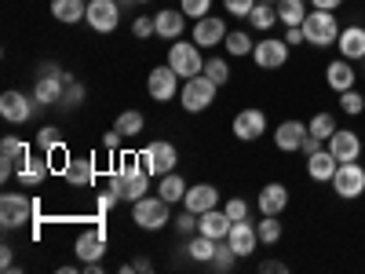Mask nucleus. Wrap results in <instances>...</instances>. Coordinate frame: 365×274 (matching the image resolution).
Instances as JSON below:
<instances>
[{
  "mask_svg": "<svg viewBox=\"0 0 365 274\" xmlns=\"http://www.w3.org/2000/svg\"><path fill=\"white\" fill-rule=\"evenodd\" d=\"M234 220L227 216V208H208L197 216V234H208V238H216V241H227Z\"/></svg>",
  "mask_w": 365,
  "mask_h": 274,
  "instance_id": "5701e85b",
  "label": "nucleus"
},
{
  "mask_svg": "<svg viewBox=\"0 0 365 274\" xmlns=\"http://www.w3.org/2000/svg\"><path fill=\"white\" fill-rule=\"evenodd\" d=\"M179 11L197 22V19H205L212 11V0H179Z\"/></svg>",
  "mask_w": 365,
  "mask_h": 274,
  "instance_id": "a19ab883",
  "label": "nucleus"
},
{
  "mask_svg": "<svg viewBox=\"0 0 365 274\" xmlns=\"http://www.w3.org/2000/svg\"><path fill=\"white\" fill-rule=\"evenodd\" d=\"M84 22L96 29V34H113V29L120 26V4L117 0H88Z\"/></svg>",
  "mask_w": 365,
  "mask_h": 274,
  "instance_id": "f8f14e48",
  "label": "nucleus"
},
{
  "mask_svg": "<svg viewBox=\"0 0 365 274\" xmlns=\"http://www.w3.org/2000/svg\"><path fill=\"white\" fill-rule=\"evenodd\" d=\"M179 73L165 63V66H154L150 70V77H146V91H150V99L154 103H168V99H175L179 96Z\"/></svg>",
  "mask_w": 365,
  "mask_h": 274,
  "instance_id": "9b49d317",
  "label": "nucleus"
},
{
  "mask_svg": "<svg viewBox=\"0 0 365 274\" xmlns=\"http://www.w3.org/2000/svg\"><path fill=\"white\" fill-rule=\"evenodd\" d=\"M132 270H143V274H150V270H154V263H150L146 256H139V260L132 263Z\"/></svg>",
  "mask_w": 365,
  "mask_h": 274,
  "instance_id": "5fc2aeb1",
  "label": "nucleus"
},
{
  "mask_svg": "<svg viewBox=\"0 0 365 274\" xmlns=\"http://www.w3.org/2000/svg\"><path fill=\"white\" fill-rule=\"evenodd\" d=\"M340 110H344L347 117H361V113H365V96H361L358 88L340 91Z\"/></svg>",
  "mask_w": 365,
  "mask_h": 274,
  "instance_id": "58836bf2",
  "label": "nucleus"
},
{
  "mask_svg": "<svg viewBox=\"0 0 365 274\" xmlns=\"http://www.w3.org/2000/svg\"><path fill=\"white\" fill-rule=\"evenodd\" d=\"M259 270H263V274H285L289 267H285L282 260H267V263H259Z\"/></svg>",
  "mask_w": 365,
  "mask_h": 274,
  "instance_id": "3c124183",
  "label": "nucleus"
},
{
  "mask_svg": "<svg viewBox=\"0 0 365 274\" xmlns=\"http://www.w3.org/2000/svg\"><path fill=\"white\" fill-rule=\"evenodd\" d=\"M249 22L259 29V34H270V29L278 26L282 19H278V8H274V4H267V0H256V8H252Z\"/></svg>",
  "mask_w": 365,
  "mask_h": 274,
  "instance_id": "473e14b6",
  "label": "nucleus"
},
{
  "mask_svg": "<svg viewBox=\"0 0 365 274\" xmlns=\"http://www.w3.org/2000/svg\"><path fill=\"white\" fill-rule=\"evenodd\" d=\"M234 136L241 139V143H256V139H263V132H267V113L263 110H256V106H245L237 117H234Z\"/></svg>",
  "mask_w": 365,
  "mask_h": 274,
  "instance_id": "dca6fc26",
  "label": "nucleus"
},
{
  "mask_svg": "<svg viewBox=\"0 0 365 274\" xmlns=\"http://www.w3.org/2000/svg\"><path fill=\"white\" fill-rule=\"evenodd\" d=\"M182 208L190 212H208V208H220V191L212 183H197V187H187V198H182Z\"/></svg>",
  "mask_w": 365,
  "mask_h": 274,
  "instance_id": "a878e982",
  "label": "nucleus"
},
{
  "mask_svg": "<svg viewBox=\"0 0 365 274\" xmlns=\"http://www.w3.org/2000/svg\"><path fill=\"white\" fill-rule=\"evenodd\" d=\"M241 256L230 249V241H223V245H216V253H212V260H208V267L216 270V274H227V270H234V263H237Z\"/></svg>",
  "mask_w": 365,
  "mask_h": 274,
  "instance_id": "e433bc0d",
  "label": "nucleus"
},
{
  "mask_svg": "<svg viewBox=\"0 0 365 274\" xmlns=\"http://www.w3.org/2000/svg\"><path fill=\"white\" fill-rule=\"evenodd\" d=\"M285 41H289V48L307 44V34H303V26H285Z\"/></svg>",
  "mask_w": 365,
  "mask_h": 274,
  "instance_id": "09e8293b",
  "label": "nucleus"
},
{
  "mask_svg": "<svg viewBox=\"0 0 365 274\" xmlns=\"http://www.w3.org/2000/svg\"><path fill=\"white\" fill-rule=\"evenodd\" d=\"M307 125L296 117H285L278 128H274V146L282 150V154H296V150H303V143H307Z\"/></svg>",
  "mask_w": 365,
  "mask_h": 274,
  "instance_id": "2eb2a0df",
  "label": "nucleus"
},
{
  "mask_svg": "<svg viewBox=\"0 0 365 274\" xmlns=\"http://www.w3.org/2000/svg\"><path fill=\"white\" fill-rule=\"evenodd\" d=\"M63 179H66V187H81V191L91 187L96 183V158H70Z\"/></svg>",
  "mask_w": 365,
  "mask_h": 274,
  "instance_id": "cd10ccee",
  "label": "nucleus"
},
{
  "mask_svg": "<svg viewBox=\"0 0 365 274\" xmlns=\"http://www.w3.org/2000/svg\"><path fill=\"white\" fill-rule=\"evenodd\" d=\"M336 168H340V161L329 154V146L322 150H314V154H307V176L314 179V183H332V176H336Z\"/></svg>",
  "mask_w": 365,
  "mask_h": 274,
  "instance_id": "bb28decb",
  "label": "nucleus"
},
{
  "mask_svg": "<svg viewBox=\"0 0 365 274\" xmlns=\"http://www.w3.org/2000/svg\"><path fill=\"white\" fill-rule=\"evenodd\" d=\"M303 34H307V44H314V48H332L340 41V22H336L332 11L314 8V11H307V19H303Z\"/></svg>",
  "mask_w": 365,
  "mask_h": 274,
  "instance_id": "20e7f679",
  "label": "nucleus"
},
{
  "mask_svg": "<svg viewBox=\"0 0 365 274\" xmlns=\"http://www.w3.org/2000/svg\"><path fill=\"white\" fill-rule=\"evenodd\" d=\"M168 220H172V205L158 194V198H139V201H132V223L139 227V230H161V227H168Z\"/></svg>",
  "mask_w": 365,
  "mask_h": 274,
  "instance_id": "7ed1b4c3",
  "label": "nucleus"
},
{
  "mask_svg": "<svg viewBox=\"0 0 365 274\" xmlns=\"http://www.w3.org/2000/svg\"><path fill=\"white\" fill-rule=\"evenodd\" d=\"M168 66L187 81V77H197V73H205V59H201V48L194 44V41H175L172 48H168Z\"/></svg>",
  "mask_w": 365,
  "mask_h": 274,
  "instance_id": "39448f33",
  "label": "nucleus"
},
{
  "mask_svg": "<svg viewBox=\"0 0 365 274\" xmlns=\"http://www.w3.org/2000/svg\"><path fill=\"white\" fill-rule=\"evenodd\" d=\"M361 63H365V59H361Z\"/></svg>",
  "mask_w": 365,
  "mask_h": 274,
  "instance_id": "680f3d73",
  "label": "nucleus"
},
{
  "mask_svg": "<svg viewBox=\"0 0 365 274\" xmlns=\"http://www.w3.org/2000/svg\"><path fill=\"white\" fill-rule=\"evenodd\" d=\"M135 4H150V0H135Z\"/></svg>",
  "mask_w": 365,
  "mask_h": 274,
  "instance_id": "13d9d810",
  "label": "nucleus"
},
{
  "mask_svg": "<svg viewBox=\"0 0 365 274\" xmlns=\"http://www.w3.org/2000/svg\"><path fill=\"white\" fill-rule=\"evenodd\" d=\"M132 34H135L139 41H146V37H158V26H154V19H150V15H135Z\"/></svg>",
  "mask_w": 365,
  "mask_h": 274,
  "instance_id": "a18cd8bd",
  "label": "nucleus"
},
{
  "mask_svg": "<svg viewBox=\"0 0 365 274\" xmlns=\"http://www.w3.org/2000/svg\"><path fill=\"white\" fill-rule=\"evenodd\" d=\"M29 146L19 139V136H4L0 139V179H11V172L26 161Z\"/></svg>",
  "mask_w": 365,
  "mask_h": 274,
  "instance_id": "412c9836",
  "label": "nucleus"
},
{
  "mask_svg": "<svg viewBox=\"0 0 365 274\" xmlns=\"http://www.w3.org/2000/svg\"><path fill=\"white\" fill-rule=\"evenodd\" d=\"M158 194H161L168 205L182 201V198H187V179H182L179 172H168V176H161V179H158Z\"/></svg>",
  "mask_w": 365,
  "mask_h": 274,
  "instance_id": "7c9ffc66",
  "label": "nucleus"
},
{
  "mask_svg": "<svg viewBox=\"0 0 365 274\" xmlns=\"http://www.w3.org/2000/svg\"><path fill=\"white\" fill-rule=\"evenodd\" d=\"M11 256H15V253H11V245H4V249H0V267H4V270L11 267Z\"/></svg>",
  "mask_w": 365,
  "mask_h": 274,
  "instance_id": "6e6d98bb",
  "label": "nucleus"
},
{
  "mask_svg": "<svg viewBox=\"0 0 365 274\" xmlns=\"http://www.w3.org/2000/svg\"><path fill=\"white\" fill-rule=\"evenodd\" d=\"M311 4H314V8H322V11H336V8L344 4V0H311Z\"/></svg>",
  "mask_w": 365,
  "mask_h": 274,
  "instance_id": "864d4df0",
  "label": "nucleus"
},
{
  "mask_svg": "<svg viewBox=\"0 0 365 274\" xmlns=\"http://www.w3.org/2000/svg\"><path fill=\"white\" fill-rule=\"evenodd\" d=\"M29 220H34V201H29L26 194H19V191H8L4 198H0V223H4L8 230H15V227H26Z\"/></svg>",
  "mask_w": 365,
  "mask_h": 274,
  "instance_id": "9d476101",
  "label": "nucleus"
},
{
  "mask_svg": "<svg viewBox=\"0 0 365 274\" xmlns=\"http://www.w3.org/2000/svg\"><path fill=\"white\" fill-rule=\"evenodd\" d=\"M361 26H365V19H361Z\"/></svg>",
  "mask_w": 365,
  "mask_h": 274,
  "instance_id": "052dcab7",
  "label": "nucleus"
},
{
  "mask_svg": "<svg viewBox=\"0 0 365 274\" xmlns=\"http://www.w3.org/2000/svg\"><path fill=\"white\" fill-rule=\"evenodd\" d=\"M175 230H179V234H194V230H197V212H190V208L182 212V216L175 220Z\"/></svg>",
  "mask_w": 365,
  "mask_h": 274,
  "instance_id": "de8ad7c7",
  "label": "nucleus"
},
{
  "mask_svg": "<svg viewBox=\"0 0 365 274\" xmlns=\"http://www.w3.org/2000/svg\"><path fill=\"white\" fill-rule=\"evenodd\" d=\"M120 139H125V136H120V132L113 128V132H106V136H103V146H106V150H117V146H120Z\"/></svg>",
  "mask_w": 365,
  "mask_h": 274,
  "instance_id": "603ef678",
  "label": "nucleus"
},
{
  "mask_svg": "<svg viewBox=\"0 0 365 274\" xmlns=\"http://www.w3.org/2000/svg\"><path fill=\"white\" fill-rule=\"evenodd\" d=\"M336 51L351 63H361L365 59V26H344L340 29V41H336Z\"/></svg>",
  "mask_w": 365,
  "mask_h": 274,
  "instance_id": "393cba45",
  "label": "nucleus"
},
{
  "mask_svg": "<svg viewBox=\"0 0 365 274\" xmlns=\"http://www.w3.org/2000/svg\"><path fill=\"white\" fill-rule=\"evenodd\" d=\"M329 187H332V194L344 198V201L361 198V194H365V165H358V161H344V165L336 168V176H332Z\"/></svg>",
  "mask_w": 365,
  "mask_h": 274,
  "instance_id": "423d86ee",
  "label": "nucleus"
},
{
  "mask_svg": "<svg viewBox=\"0 0 365 274\" xmlns=\"http://www.w3.org/2000/svg\"><path fill=\"white\" fill-rule=\"evenodd\" d=\"M110 187L120 194V201H128V205L139 201V198H146V191H150V172H146V165H143V154H132V150L117 154Z\"/></svg>",
  "mask_w": 365,
  "mask_h": 274,
  "instance_id": "f257e3e1",
  "label": "nucleus"
},
{
  "mask_svg": "<svg viewBox=\"0 0 365 274\" xmlns=\"http://www.w3.org/2000/svg\"><path fill=\"white\" fill-rule=\"evenodd\" d=\"M106 230L103 227H91V230H81L77 234V241H73V253H77V260L81 263H99L103 256H106Z\"/></svg>",
  "mask_w": 365,
  "mask_h": 274,
  "instance_id": "ddd939ff",
  "label": "nucleus"
},
{
  "mask_svg": "<svg viewBox=\"0 0 365 274\" xmlns=\"http://www.w3.org/2000/svg\"><path fill=\"white\" fill-rule=\"evenodd\" d=\"M81 103H84V84H77L66 73V91H63V103H58V106H81Z\"/></svg>",
  "mask_w": 365,
  "mask_h": 274,
  "instance_id": "79ce46f5",
  "label": "nucleus"
},
{
  "mask_svg": "<svg viewBox=\"0 0 365 274\" xmlns=\"http://www.w3.org/2000/svg\"><path fill=\"white\" fill-rule=\"evenodd\" d=\"M205 77H212L220 88L230 81V66H227V59H220V55H212V59H205Z\"/></svg>",
  "mask_w": 365,
  "mask_h": 274,
  "instance_id": "ea45409f",
  "label": "nucleus"
},
{
  "mask_svg": "<svg viewBox=\"0 0 365 274\" xmlns=\"http://www.w3.org/2000/svg\"><path fill=\"white\" fill-rule=\"evenodd\" d=\"M154 26H158V37H161V41H179L182 29H187V15L165 8V11L154 15Z\"/></svg>",
  "mask_w": 365,
  "mask_h": 274,
  "instance_id": "c85d7f7f",
  "label": "nucleus"
},
{
  "mask_svg": "<svg viewBox=\"0 0 365 274\" xmlns=\"http://www.w3.org/2000/svg\"><path fill=\"white\" fill-rule=\"evenodd\" d=\"M336 128H340V125H336V113H329V110H318V113L307 121V132H311L314 139H322V143H329Z\"/></svg>",
  "mask_w": 365,
  "mask_h": 274,
  "instance_id": "2f4dec72",
  "label": "nucleus"
},
{
  "mask_svg": "<svg viewBox=\"0 0 365 274\" xmlns=\"http://www.w3.org/2000/svg\"><path fill=\"white\" fill-rule=\"evenodd\" d=\"M256 208L263 212V216H282V212L289 208V187L285 183H267V187L256 194Z\"/></svg>",
  "mask_w": 365,
  "mask_h": 274,
  "instance_id": "aec40b11",
  "label": "nucleus"
},
{
  "mask_svg": "<svg viewBox=\"0 0 365 274\" xmlns=\"http://www.w3.org/2000/svg\"><path fill=\"white\" fill-rule=\"evenodd\" d=\"M113 128L125 136V139H132V136H143L146 132V117L139 113V110H125L117 121H113Z\"/></svg>",
  "mask_w": 365,
  "mask_h": 274,
  "instance_id": "72a5a7b5",
  "label": "nucleus"
},
{
  "mask_svg": "<svg viewBox=\"0 0 365 274\" xmlns=\"http://www.w3.org/2000/svg\"><path fill=\"white\" fill-rule=\"evenodd\" d=\"M117 201H120V194H117L113 187H110L106 194H99V216H106V212H110V208H113Z\"/></svg>",
  "mask_w": 365,
  "mask_h": 274,
  "instance_id": "8fccbe9b",
  "label": "nucleus"
},
{
  "mask_svg": "<svg viewBox=\"0 0 365 274\" xmlns=\"http://www.w3.org/2000/svg\"><path fill=\"white\" fill-rule=\"evenodd\" d=\"M216 91H220L216 81L205 77V73H197V77H187V81H182L179 103H182V110H187V113H201V110H208L212 103H216Z\"/></svg>",
  "mask_w": 365,
  "mask_h": 274,
  "instance_id": "f03ea898",
  "label": "nucleus"
},
{
  "mask_svg": "<svg viewBox=\"0 0 365 274\" xmlns=\"http://www.w3.org/2000/svg\"><path fill=\"white\" fill-rule=\"evenodd\" d=\"M58 143H63V132H58L55 125H44V128L37 132V146L44 150V154H48V150H55Z\"/></svg>",
  "mask_w": 365,
  "mask_h": 274,
  "instance_id": "37998d69",
  "label": "nucleus"
},
{
  "mask_svg": "<svg viewBox=\"0 0 365 274\" xmlns=\"http://www.w3.org/2000/svg\"><path fill=\"white\" fill-rule=\"evenodd\" d=\"M227 216L230 220H249V201L245 198H230L227 201Z\"/></svg>",
  "mask_w": 365,
  "mask_h": 274,
  "instance_id": "49530a36",
  "label": "nucleus"
},
{
  "mask_svg": "<svg viewBox=\"0 0 365 274\" xmlns=\"http://www.w3.org/2000/svg\"><path fill=\"white\" fill-rule=\"evenodd\" d=\"M216 245H220L216 238L197 234V238H190V241H187V256H190V260H197V263H208V260H212V253H216Z\"/></svg>",
  "mask_w": 365,
  "mask_h": 274,
  "instance_id": "f704fd0d",
  "label": "nucleus"
},
{
  "mask_svg": "<svg viewBox=\"0 0 365 274\" xmlns=\"http://www.w3.org/2000/svg\"><path fill=\"white\" fill-rule=\"evenodd\" d=\"M143 165H146V172L150 176H168V172H175V161H179V154H175V146L168 143V139H154V143H146L143 150Z\"/></svg>",
  "mask_w": 365,
  "mask_h": 274,
  "instance_id": "0eeeda50",
  "label": "nucleus"
},
{
  "mask_svg": "<svg viewBox=\"0 0 365 274\" xmlns=\"http://www.w3.org/2000/svg\"><path fill=\"white\" fill-rule=\"evenodd\" d=\"M325 146H329V154L336 158L340 165H344V161H358V158H361V136H358V132H351V128H336Z\"/></svg>",
  "mask_w": 365,
  "mask_h": 274,
  "instance_id": "f3484780",
  "label": "nucleus"
},
{
  "mask_svg": "<svg viewBox=\"0 0 365 274\" xmlns=\"http://www.w3.org/2000/svg\"><path fill=\"white\" fill-rule=\"evenodd\" d=\"M34 103L37 99H29V96H22V91L8 88L4 96H0V117H4L8 125H26V121L34 117Z\"/></svg>",
  "mask_w": 365,
  "mask_h": 274,
  "instance_id": "4468645a",
  "label": "nucleus"
},
{
  "mask_svg": "<svg viewBox=\"0 0 365 274\" xmlns=\"http://www.w3.org/2000/svg\"><path fill=\"white\" fill-rule=\"evenodd\" d=\"M252 8H256V0H223V11L234 19H249Z\"/></svg>",
  "mask_w": 365,
  "mask_h": 274,
  "instance_id": "c03bdc74",
  "label": "nucleus"
},
{
  "mask_svg": "<svg viewBox=\"0 0 365 274\" xmlns=\"http://www.w3.org/2000/svg\"><path fill=\"white\" fill-rule=\"evenodd\" d=\"M48 172H51V161H48L44 150L41 154H26V161L19 165V183L22 187H41V183L48 179Z\"/></svg>",
  "mask_w": 365,
  "mask_h": 274,
  "instance_id": "4be33fe9",
  "label": "nucleus"
},
{
  "mask_svg": "<svg viewBox=\"0 0 365 274\" xmlns=\"http://www.w3.org/2000/svg\"><path fill=\"white\" fill-rule=\"evenodd\" d=\"M223 44H227V55H234V59H245V55H252V48H256V41L245 34V29H230Z\"/></svg>",
  "mask_w": 365,
  "mask_h": 274,
  "instance_id": "c9c22d12",
  "label": "nucleus"
},
{
  "mask_svg": "<svg viewBox=\"0 0 365 274\" xmlns=\"http://www.w3.org/2000/svg\"><path fill=\"white\" fill-rule=\"evenodd\" d=\"M325 84L336 91V96H340V91H351V88L358 84V70H354L351 59H344V55L332 59V63L325 66Z\"/></svg>",
  "mask_w": 365,
  "mask_h": 274,
  "instance_id": "a211bd4d",
  "label": "nucleus"
},
{
  "mask_svg": "<svg viewBox=\"0 0 365 274\" xmlns=\"http://www.w3.org/2000/svg\"><path fill=\"white\" fill-rule=\"evenodd\" d=\"M117 4H132V0H117Z\"/></svg>",
  "mask_w": 365,
  "mask_h": 274,
  "instance_id": "4d7b16f0",
  "label": "nucleus"
},
{
  "mask_svg": "<svg viewBox=\"0 0 365 274\" xmlns=\"http://www.w3.org/2000/svg\"><path fill=\"white\" fill-rule=\"evenodd\" d=\"M227 241H230V249H234L237 256H252L256 245H259V234H256V227H252L249 220H234Z\"/></svg>",
  "mask_w": 365,
  "mask_h": 274,
  "instance_id": "b1692460",
  "label": "nucleus"
},
{
  "mask_svg": "<svg viewBox=\"0 0 365 274\" xmlns=\"http://www.w3.org/2000/svg\"><path fill=\"white\" fill-rule=\"evenodd\" d=\"M267 4H278V0H267Z\"/></svg>",
  "mask_w": 365,
  "mask_h": 274,
  "instance_id": "bf43d9fd",
  "label": "nucleus"
},
{
  "mask_svg": "<svg viewBox=\"0 0 365 274\" xmlns=\"http://www.w3.org/2000/svg\"><path fill=\"white\" fill-rule=\"evenodd\" d=\"M289 55H292V48H289L285 37H263L252 48V59H256L259 70H285L289 66Z\"/></svg>",
  "mask_w": 365,
  "mask_h": 274,
  "instance_id": "6e6552de",
  "label": "nucleus"
},
{
  "mask_svg": "<svg viewBox=\"0 0 365 274\" xmlns=\"http://www.w3.org/2000/svg\"><path fill=\"white\" fill-rule=\"evenodd\" d=\"M256 234H259V245H274V241H282V220L278 216H263L256 223Z\"/></svg>",
  "mask_w": 365,
  "mask_h": 274,
  "instance_id": "4c0bfd02",
  "label": "nucleus"
},
{
  "mask_svg": "<svg viewBox=\"0 0 365 274\" xmlns=\"http://www.w3.org/2000/svg\"><path fill=\"white\" fill-rule=\"evenodd\" d=\"M51 15L58 22L73 26V22H81L88 15V0H51Z\"/></svg>",
  "mask_w": 365,
  "mask_h": 274,
  "instance_id": "c756f323",
  "label": "nucleus"
},
{
  "mask_svg": "<svg viewBox=\"0 0 365 274\" xmlns=\"http://www.w3.org/2000/svg\"><path fill=\"white\" fill-rule=\"evenodd\" d=\"M227 34H230L227 22L216 19V15H205V19L194 22V44H197V48H216V44L227 41Z\"/></svg>",
  "mask_w": 365,
  "mask_h": 274,
  "instance_id": "6ab92c4d",
  "label": "nucleus"
},
{
  "mask_svg": "<svg viewBox=\"0 0 365 274\" xmlns=\"http://www.w3.org/2000/svg\"><path fill=\"white\" fill-rule=\"evenodd\" d=\"M63 91H66V70L44 66V73H41L37 84H34V99H37L41 106H58V103H63Z\"/></svg>",
  "mask_w": 365,
  "mask_h": 274,
  "instance_id": "1a4fd4ad",
  "label": "nucleus"
}]
</instances>
